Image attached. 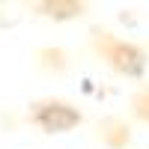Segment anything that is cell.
Returning <instances> with one entry per match:
<instances>
[{"label":"cell","instance_id":"6da1fadb","mask_svg":"<svg viewBox=\"0 0 149 149\" xmlns=\"http://www.w3.org/2000/svg\"><path fill=\"white\" fill-rule=\"evenodd\" d=\"M93 48L98 51V57H102L110 69L119 72V74H125V78H140V74L146 72L149 57H146L143 48L134 45V42L116 39L113 33L98 30V33L93 36Z\"/></svg>","mask_w":149,"mask_h":149},{"label":"cell","instance_id":"7a4b0ae2","mask_svg":"<svg viewBox=\"0 0 149 149\" xmlns=\"http://www.w3.org/2000/svg\"><path fill=\"white\" fill-rule=\"evenodd\" d=\"M81 119H84L81 110L69 102H63V98H45V102H36L30 107V122L48 134L72 131L74 125H81Z\"/></svg>","mask_w":149,"mask_h":149},{"label":"cell","instance_id":"3957f363","mask_svg":"<svg viewBox=\"0 0 149 149\" xmlns=\"http://www.w3.org/2000/svg\"><path fill=\"white\" fill-rule=\"evenodd\" d=\"M102 140L110 146V149H125L128 140H131V131L125 122H119V119H107L104 125H102Z\"/></svg>","mask_w":149,"mask_h":149},{"label":"cell","instance_id":"277c9868","mask_svg":"<svg viewBox=\"0 0 149 149\" xmlns=\"http://www.w3.org/2000/svg\"><path fill=\"white\" fill-rule=\"evenodd\" d=\"M36 9L42 12V15H48V18H57V21H66V18H78V15H84L86 12V6L84 3H74V0H69V3H36Z\"/></svg>","mask_w":149,"mask_h":149},{"label":"cell","instance_id":"5b68a950","mask_svg":"<svg viewBox=\"0 0 149 149\" xmlns=\"http://www.w3.org/2000/svg\"><path fill=\"white\" fill-rule=\"evenodd\" d=\"M131 110H134V116L149 122V86H143V90H137L131 95Z\"/></svg>","mask_w":149,"mask_h":149}]
</instances>
